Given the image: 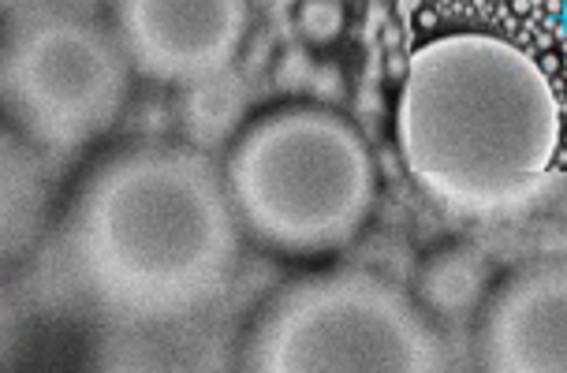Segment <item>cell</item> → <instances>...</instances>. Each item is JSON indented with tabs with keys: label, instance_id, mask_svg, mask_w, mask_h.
<instances>
[{
	"label": "cell",
	"instance_id": "3",
	"mask_svg": "<svg viewBox=\"0 0 567 373\" xmlns=\"http://www.w3.org/2000/svg\"><path fill=\"white\" fill-rule=\"evenodd\" d=\"M225 184L250 239L280 255H329L370 220L378 165L359 127L321 105H280L228 149Z\"/></svg>",
	"mask_w": 567,
	"mask_h": 373
},
{
	"label": "cell",
	"instance_id": "1",
	"mask_svg": "<svg viewBox=\"0 0 567 373\" xmlns=\"http://www.w3.org/2000/svg\"><path fill=\"white\" fill-rule=\"evenodd\" d=\"M392 120L408 176L471 220L538 206L564 146V105L538 56L478 30L414 49Z\"/></svg>",
	"mask_w": 567,
	"mask_h": 373
},
{
	"label": "cell",
	"instance_id": "5",
	"mask_svg": "<svg viewBox=\"0 0 567 373\" xmlns=\"http://www.w3.org/2000/svg\"><path fill=\"white\" fill-rule=\"evenodd\" d=\"M131 60L116 30L71 8H27L8 19L0 97L12 131L34 149L71 154L116 124Z\"/></svg>",
	"mask_w": 567,
	"mask_h": 373
},
{
	"label": "cell",
	"instance_id": "6",
	"mask_svg": "<svg viewBox=\"0 0 567 373\" xmlns=\"http://www.w3.org/2000/svg\"><path fill=\"white\" fill-rule=\"evenodd\" d=\"M113 30L142 79L198 86L239 56L250 0H113Z\"/></svg>",
	"mask_w": 567,
	"mask_h": 373
},
{
	"label": "cell",
	"instance_id": "8",
	"mask_svg": "<svg viewBox=\"0 0 567 373\" xmlns=\"http://www.w3.org/2000/svg\"><path fill=\"white\" fill-rule=\"evenodd\" d=\"M0 228H4V258L12 261L27 244H34L38 217H42V184L38 168L30 160V143L16 135L12 127L4 131V165H0Z\"/></svg>",
	"mask_w": 567,
	"mask_h": 373
},
{
	"label": "cell",
	"instance_id": "2",
	"mask_svg": "<svg viewBox=\"0 0 567 373\" xmlns=\"http://www.w3.org/2000/svg\"><path fill=\"white\" fill-rule=\"evenodd\" d=\"M225 173L190 146L138 143L105 157L71 201L64 255L105 314L165 325L225 296L239 258Z\"/></svg>",
	"mask_w": 567,
	"mask_h": 373
},
{
	"label": "cell",
	"instance_id": "4",
	"mask_svg": "<svg viewBox=\"0 0 567 373\" xmlns=\"http://www.w3.org/2000/svg\"><path fill=\"white\" fill-rule=\"evenodd\" d=\"M255 373H437L449 366L433 321L408 291L362 269L284 284L243 344Z\"/></svg>",
	"mask_w": 567,
	"mask_h": 373
},
{
	"label": "cell",
	"instance_id": "7",
	"mask_svg": "<svg viewBox=\"0 0 567 373\" xmlns=\"http://www.w3.org/2000/svg\"><path fill=\"white\" fill-rule=\"evenodd\" d=\"M474 359L489 373H567V261H534L493 288Z\"/></svg>",
	"mask_w": 567,
	"mask_h": 373
}]
</instances>
